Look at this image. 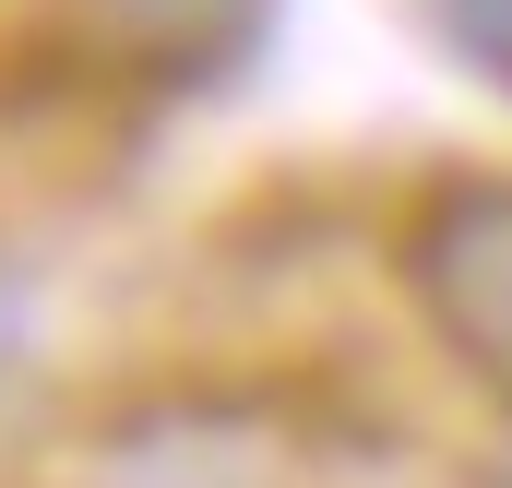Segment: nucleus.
<instances>
[{
	"label": "nucleus",
	"mask_w": 512,
	"mask_h": 488,
	"mask_svg": "<svg viewBox=\"0 0 512 488\" xmlns=\"http://www.w3.org/2000/svg\"><path fill=\"white\" fill-rule=\"evenodd\" d=\"M501 417H512V393H501Z\"/></svg>",
	"instance_id": "39448f33"
},
{
	"label": "nucleus",
	"mask_w": 512,
	"mask_h": 488,
	"mask_svg": "<svg viewBox=\"0 0 512 488\" xmlns=\"http://www.w3.org/2000/svg\"><path fill=\"white\" fill-rule=\"evenodd\" d=\"M429 12V36L489 84V96H512V0H417Z\"/></svg>",
	"instance_id": "20e7f679"
},
{
	"label": "nucleus",
	"mask_w": 512,
	"mask_h": 488,
	"mask_svg": "<svg viewBox=\"0 0 512 488\" xmlns=\"http://www.w3.org/2000/svg\"><path fill=\"white\" fill-rule=\"evenodd\" d=\"M72 488H298V465H286V441L251 405H227V393H155V405H120L72 453Z\"/></svg>",
	"instance_id": "f03ea898"
},
{
	"label": "nucleus",
	"mask_w": 512,
	"mask_h": 488,
	"mask_svg": "<svg viewBox=\"0 0 512 488\" xmlns=\"http://www.w3.org/2000/svg\"><path fill=\"white\" fill-rule=\"evenodd\" d=\"M84 12V36L131 60V72H227V60H251V36L274 24V0H72Z\"/></svg>",
	"instance_id": "7ed1b4c3"
},
{
	"label": "nucleus",
	"mask_w": 512,
	"mask_h": 488,
	"mask_svg": "<svg viewBox=\"0 0 512 488\" xmlns=\"http://www.w3.org/2000/svg\"><path fill=\"white\" fill-rule=\"evenodd\" d=\"M405 298L489 393H512V167H453L405 215Z\"/></svg>",
	"instance_id": "f257e3e1"
}]
</instances>
